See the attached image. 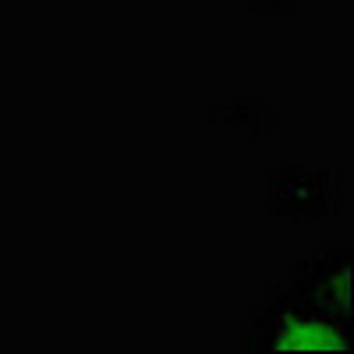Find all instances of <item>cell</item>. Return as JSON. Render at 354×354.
Instances as JSON below:
<instances>
[{
  "label": "cell",
  "mask_w": 354,
  "mask_h": 354,
  "mask_svg": "<svg viewBox=\"0 0 354 354\" xmlns=\"http://www.w3.org/2000/svg\"><path fill=\"white\" fill-rule=\"evenodd\" d=\"M241 351H252V354H298V351L354 354V319L319 308L280 283L245 319Z\"/></svg>",
  "instance_id": "cell-1"
},
{
  "label": "cell",
  "mask_w": 354,
  "mask_h": 354,
  "mask_svg": "<svg viewBox=\"0 0 354 354\" xmlns=\"http://www.w3.org/2000/svg\"><path fill=\"white\" fill-rule=\"evenodd\" d=\"M305 301L326 308L333 315L354 319V252L351 245H322L301 255L283 280Z\"/></svg>",
  "instance_id": "cell-2"
}]
</instances>
